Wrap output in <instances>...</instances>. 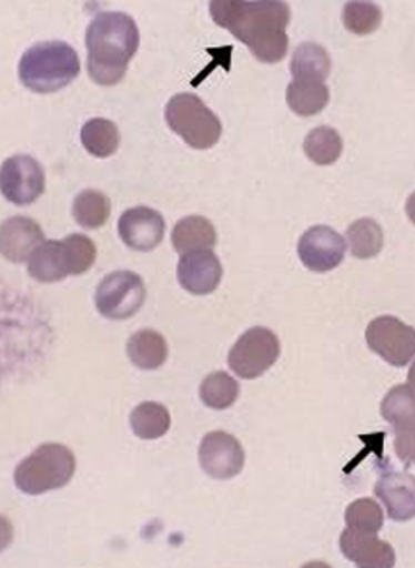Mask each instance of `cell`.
<instances>
[{"instance_id": "6da1fadb", "label": "cell", "mask_w": 415, "mask_h": 568, "mask_svg": "<svg viewBox=\"0 0 415 568\" xmlns=\"http://www.w3.org/2000/svg\"><path fill=\"white\" fill-rule=\"evenodd\" d=\"M211 18L217 27L251 49L261 63L273 64L287 57L291 8L280 0H212Z\"/></svg>"}, {"instance_id": "7a4b0ae2", "label": "cell", "mask_w": 415, "mask_h": 568, "mask_svg": "<svg viewBox=\"0 0 415 568\" xmlns=\"http://www.w3.org/2000/svg\"><path fill=\"white\" fill-rule=\"evenodd\" d=\"M88 72L100 85H117L140 48L136 21L125 12L104 11L94 17L85 32Z\"/></svg>"}, {"instance_id": "3957f363", "label": "cell", "mask_w": 415, "mask_h": 568, "mask_svg": "<svg viewBox=\"0 0 415 568\" xmlns=\"http://www.w3.org/2000/svg\"><path fill=\"white\" fill-rule=\"evenodd\" d=\"M80 73L75 49L67 42H39L24 51L18 67L21 84L37 94H51L72 84Z\"/></svg>"}, {"instance_id": "277c9868", "label": "cell", "mask_w": 415, "mask_h": 568, "mask_svg": "<svg viewBox=\"0 0 415 568\" xmlns=\"http://www.w3.org/2000/svg\"><path fill=\"white\" fill-rule=\"evenodd\" d=\"M97 263V245L73 233L63 241H45L29 260V273L40 284H54L69 275H84Z\"/></svg>"}, {"instance_id": "5b68a950", "label": "cell", "mask_w": 415, "mask_h": 568, "mask_svg": "<svg viewBox=\"0 0 415 568\" xmlns=\"http://www.w3.org/2000/svg\"><path fill=\"white\" fill-rule=\"evenodd\" d=\"M75 456L69 447L61 444L40 445L18 465L14 485L27 496H42L67 487L75 475Z\"/></svg>"}, {"instance_id": "8992f818", "label": "cell", "mask_w": 415, "mask_h": 568, "mask_svg": "<svg viewBox=\"0 0 415 568\" xmlns=\"http://www.w3.org/2000/svg\"><path fill=\"white\" fill-rule=\"evenodd\" d=\"M165 121L178 136L183 138L184 143L195 150L216 146L223 134V125L216 113L192 92H181L169 100Z\"/></svg>"}, {"instance_id": "52a82bcc", "label": "cell", "mask_w": 415, "mask_h": 568, "mask_svg": "<svg viewBox=\"0 0 415 568\" xmlns=\"http://www.w3.org/2000/svg\"><path fill=\"white\" fill-rule=\"evenodd\" d=\"M279 356L276 334L266 327H252L236 339L227 355V364L242 379H257L276 364Z\"/></svg>"}, {"instance_id": "ba28073f", "label": "cell", "mask_w": 415, "mask_h": 568, "mask_svg": "<svg viewBox=\"0 0 415 568\" xmlns=\"http://www.w3.org/2000/svg\"><path fill=\"white\" fill-rule=\"evenodd\" d=\"M97 308L110 321H128L140 312L146 300L143 278L136 273L120 270L104 276L97 288Z\"/></svg>"}, {"instance_id": "9c48e42d", "label": "cell", "mask_w": 415, "mask_h": 568, "mask_svg": "<svg viewBox=\"0 0 415 568\" xmlns=\"http://www.w3.org/2000/svg\"><path fill=\"white\" fill-rule=\"evenodd\" d=\"M368 348L393 367H405L415 358V328L396 316H377L365 333Z\"/></svg>"}, {"instance_id": "30bf717a", "label": "cell", "mask_w": 415, "mask_h": 568, "mask_svg": "<svg viewBox=\"0 0 415 568\" xmlns=\"http://www.w3.org/2000/svg\"><path fill=\"white\" fill-rule=\"evenodd\" d=\"M2 195L14 205H30L45 190L44 168L30 155H12L2 164Z\"/></svg>"}, {"instance_id": "8fae6325", "label": "cell", "mask_w": 415, "mask_h": 568, "mask_svg": "<svg viewBox=\"0 0 415 568\" xmlns=\"http://www.w3.org/2000/svg\"><path fill=\"white\" fill-rule=\"evenodd\" d=\"M200 466L214 480H232L245 466V450L230 433L211 432L199 448Z\"/></svg>"}, {"instance_id": "7c38bea8", "label": "cell", "mask_w": 415, "mask_h": 568, "mask_svg": "<svg viewBox=\"0 0 415 568\" xmlns=\"http://www.w3.org/2000/svg\"><path fill=\"white\" fill-rule=\"evenodd\" d=\"M297 253L310 272L327 273L343 263L346 242L336 230L318 224L301 235Z\"/></svg>"}, {"instance_id": "4fadbf2b", "label": "cell", "mask_w": 415, "mask_h": 568, "mask_svg": "<svg viewBox=\"0 0 415 568\" xmlns=\"http://www.w3.org/2000/svg\"><path fill=\"white\" fill-rule=\"evenodd\" d=\"M165 220L152 207H132L119 220V235L132 251L150 253L164 241Z\"/></svg>"}, {"instance_id": "5bb4252c", "label": "cell", "mask_w": 415, "mask_h": 568, "mask_svg": "<svg viewBox=\"0 0 415 568\" xmlns=\"http://www.w3.org/2000/svg\"><path fill=\"white\" fill-rule=\"evenodd\" d=\"M223 278L220 257L211 248L183 254L178 263V281L184 291L195 296L214 293Z\"/></svg>"}, {"instance_id": "9a60e30c", "label": "cell", "mask_w": 415, "mask_h": 568, "mask_svg": "<svg viewBox=\"0 0 415 568\" xmlns=\"http://www.w3.org/2000/svg\"><path fill=\"white\" fill-rule=\"evenodd\" d=\"M341 552L346 560L360 568H393L396 564L395 549L379 539L377 534L362 532L346 528L341 534Z\"/></svg>"}, {"instance_id": "2e32d148", "label": "cell", "mask_w": 415, "mask_h": 568, "mask_svg": "<svg viewBox=\"0 0 415 568\" xmlns=\"http://www.w3.org/2000/svg\"><path fill=\"white\" fill-rule=\"evenodd\" d=\"M44 242L45 236L40 224L30 217L12 216L2 223L0 247H2V256L11 263L29 261Z\"/></svg>"}, {"instance_id": "e0dca14e", "label": "cell", "mask_w": 415, "mask_h": 568, "mask_svg": "<svg viewBox=\"0 0 415 568\" xmlns=\"http://www.w3.org/2000/svg\"><path fill=\"white\" fill-rule=\"evenodd\" d=\"M374 494L386 506L387 517L395 521L415 518V477L411 473L386 471L377 480Z\"/></svg>"}, {"instance_id": "ac0fdd59", "label": "cell", "mask_w": 415, "mask_h": 568, "mask_svg": "<svg viewBox=\"0 0 415 568\" xmlns=\"http://www.w3.org/2000/svg\"><path fill=\"white\" fill-rule=\"evenodd\" d=\"M217 233L214 224L202 216H189L178 221L172 230V245L178 253L189 254L195 251L216 247Z\"/></svg>"}, {"instance_id": "d6986e66", "label": "cell", "mask_w": 415, "mask_h": 568, "mask_svg": "<svg viewBox=\"0 0 415 568\" xmlns=\"http://www.w3.org/2000/svg\"><path fill=\"white\" fill-rule=\"evenodd\" d=\"M128 356L141 371H156L168 361V341L156 331L143 328L129 337Z\"/></svg>"}, {"instance_id": "ffe728a7", "label": "cell", "mask_w": 415, "mask_h": 568, "mask_svg": "<svg viewBox=\"0 0 415 568\" xmlns=\"http://www.w3.org/2000/svg\"><path fill=\"white\" fill-rule=\"evenodd\" d=\"M331 69L328 52L315 42H304L292 54L291 72L294 81L325 82L331 75Z\"/></svg>"}, {"instance_id": "44dd1931", "label": "cell", "mask_w": 415, "mask_h": 568, "mask_svg": "<svg viewBox=\"0 0 415 568\" xmlns=\"http://www.w3.org/2000/svg\"><path fill=\"white\" fill-rule=\"evenodd\" d=\"M381 416L395 433L415 429V393L408 383L389 389L381 404Z\"/></svg>"}, {"instance_id": "7402d4cb", "label": "cell", "mask_w": 415, "mask_h": 568, "mask_svg": "<svg viewBox=\"0 0 415 568\" xmlns=\"http://www.w3.org/2000/svg\"><path fill=\"white\" fill-rule=\"evenodd\" d=\"M131 429L141 440H159L171 429V414L165 405L143 402L131 413Z\"/></svg>"}, {"instance_id": "603a6c76", "label": "cell", "mask_w": 415, "mask_h": 568, "mask_svg": "<svg viewBox=\"0 0 415 568\" xmlns=\"http://www.w3.org/2000/svg\"><path fill=\"white\" fill-rule=\"evenodd\" d=\"M331 100L325 82L294 81L287 88V104L300 116L318 115Z\"/></svg>"}, {"instance_id": "cb8c5ba5", "label": "cell", "mask_w": 415, "mask_h": 568, "mask_svg": "<svg viewBox=\"0 0 415 568\" xmlns=\"http://www.w3.org/2000/svg\"><path fill=\"white\" fill-rule=\"evenodd\" d=\"M82 146L98 159H109L120 146L119 128L109 119H91L80 131Z\"/></svg>"}, {"instance_id": "d4e9b609", "label": "cell", "mask_w": 415, "mask_h": 568, "mask_svg": "<svg viewBox=\"0 0 415 568\" xmlns=\"http://www.w3.org/2000/svg\"><path fill=\"white\" fill-rule=\"evenodd\" d=\"M110 213H112V204L109 196L98 190H84L73 201V220L84 230L101 229L109 221Z\"/></svg>"}, {"instance_id": "484cf974", "label": "cell", "mask_w": 415, "mask_h": 568, "mask_svg": "<svg viewBox=\"0 0 415 568\" xmlns=\"http://www.w3.org/2000/svg\"><path fill=\"white\" fill-rule=\"evenodd\" d=\"M346 242L356 260H372L383 251L384 232L377 221L364 217L347 229Z\"/></svg>"}, {"instance_id": "4316f807", "label": "cell", "mask_w": 415, "mask_h": 568, "mask_svg": "<svg viewBox=\"0 0 415 568\" xmlns=\"http://www.w3.org/2000/svg\"><path fill=\"white\" fill-rule=\"evenodd\" d=\"M303 149L313 164L332 165L340 161L341 153H343V140L336 129L322 125L307 134Z\"/></svg>"}, {"instance_id": "83f0119b", "label": "cell", "mask_w": 415, "mask_h": 568, "mask_svg": "<svg viewBox=\"0 0 415 568\" xmlns=\"http://www.w3.org/2000/svg\"><path fill=\"white\" fill-rule=\"evenodd\" d=\"M239 395V383L224 371L209 374L200 385V400L212 410H226L235 404Z\"/></svg>"}, {"instance_id": "f1b7e54d", "label": "cell", "mask_w": 415, "mask_h": 568, "mask_svg": "<svg viewBox=\"0 0 415 568\" xmlns=\"http://www.w3.org/2000/svg\"><path fill=\"white\" fill-rule=\"evenodd\" d=\"M383 21V11L372 2H347L343 9V23L355 36L376 32Z\"/></svg>"}, {"instance_id": "f546056e", "label": "cell", "mask_w": 415, "mask_h": 568, "mask_svg": "<svg viewBox=\"0 0 415 568\" xmlns=\"http://www.w3.org/2000/svg\"><path fill=\"white\" fill-rule=\"evenodd\" d=\"M344 520H346L347 528L377 534L384 525V513L376 500L364 497V499L355 500L347 506Z\"/></svg>"}, {"instance_id": "4dcf8cb0", "label": "cell", "mask_w": 415, "mask_h": 568, "mask_svg": "<svg viewBox=\"0 0 415 568\" xmlns=\"http://www.w3.org/2000/svg\"><path fill=\"white\" fill-rule=\"evenodd\" d=\"M395 453L405 466L415 465V429L395 433Z\"/></svg>"}, {"instance_id": "1f68e13d", "label": "cell", "mask_w": 415, "mask_h": 568, "mask_svg": "<svg viewBox=\"0 0 415 568\" xmlns=\"http://www.w3.org/2000/svg\"><path fill=\"white\" fill-rule=\"evenodd\" d=\"M405 211H407L408 220L415 224V192L408 196L407 205H405Z\"/></svg>"}, {"instance_id": "d6a6232c", "label": "cell", "mask_w": 415, "mask_h": 568, "mask_svg": "<svg viewBox=\"0 0 415 568\" xmlns=\"http://www.w3.org/2000/svg\"><path fill=\"white\" fill-rule=\"evenodd\" d=\"M408 385H411L415 393V362L412 364L411 371H408Z\"/></svg>"}]
</instances>
